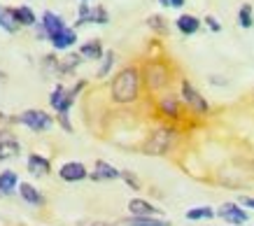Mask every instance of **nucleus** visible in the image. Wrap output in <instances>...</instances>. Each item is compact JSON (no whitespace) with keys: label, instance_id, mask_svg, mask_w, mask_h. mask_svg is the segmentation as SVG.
<instances>
[{"label":"nucleus","instance_id":"9","mask_svg":"<svg viewBox=\"0 0 254 226\" xmlns=\"http://www.w3.org/2000/svg\"><path fill=\"white\" fill-rule=\"evenodd\" d=\"M89 177L93 179V182H108V179H117L122 177V170H117L115 166H110L108 161H96V166H93V172H89Z\"/></svg>","mask_w":254,"mask_h":226},{"label":"nucleus","instance_id":"31","mask_svg":"<svg viewBox=\"0 0 254 226\" xmlns=\"http://www.w3.org/2000/svg\"><path fill=\"white\" fill-rule=\"evenodd\" d=\"M56 119H59V124H61V128L65 133H72V124H70V119L65 112H56Z\"/></svg>","mask_w":254,"mask_h":226},{"label":"nucleus","instance_id":"11","mask_svg":"<svg viewBox=\"0 0 254 226\" xmlns=\"http://www.w3.org/2000/svg\"><path fill=\"white\" fill-rule=\"evenodd\" d=\"M200 26H203V21L193 14H180L175 19V28L182 33V35H193V33H198Z\"/></svg>","mask_w":254,"mask_h":226},{"label":"nucleus","instance_id":"22","mask_svg":"<svg viewBox=\"0 0 254 226\" xmlns=\"http://www.w3.org/2000/svg\"><path fill=\"white\" fill-rule=\"evenodd\" d=\"M100 68H98V72H96V79H105L112 72V68H115V61H117V54H115V49H108L105 52V56L100 58Z\"/></svg>","mask_w":254,"mask_h":226},{"label":"nucleus","instance_id":"13","mask_svg":"<svg viewBox=\"0 0 254 226\" xmlns=\"http://www.w3.org/2000/svg\"><path fill=\"white\" fill-rule=\"evenodd\" d=\"M105 52H108V49L103 47V42H100L98 38L89 40V42H84V45L79 47V54L84 56V61H100V58L105 56Z\"/></svg>","mask_w":254,"mask_h":226},{"label":"nucleus","instance_id":"34","mask_svg":"<svg viewBox=\"0 0 254 226\" xmlns=\"http://www.w3.org/2000/svg\"><path fill=\"white\" fill-rule=\"evenodd\" d=\"M210 82L212 84H226V79H219V75H210Z\"/></svg>","mask_w":254,"mask_h":226},{"label":"nucleus","instance_id":"4","mask_svg":"<svg viewBox=\"0 0 254 226\" xmlns=\"http://www.w3.org/2000/svg\"><path fill=\"white\" fill-rule=\"evenodd\" d=\"M180 98H182V103L191 110L196 117H208L210 114V103L205 101V96L200 94L187 77L180 79Z\"/></svg>","mask_w":254,"mask_h":226},{"label":"nucleus","instance_id":"27","mask_svg":"<svg viewBox=\"0 0 254 226\" xmlns=\"http://www.w3.org/2000/svg\"><path fill=\"white\" fill-rule=\"evenodd\" d=\"M91 24H100V26L110 24V12L103 7V5H96V7H91Z\"/></svg>","mask_w":254,"mask_h":226},{"label":"nucleus","instance_id":"7","mask_svg":"<svg viewBox=\"0 0 254 226\" xmlns=\"http://www.w3.org/2000/svg\"><path fill=\"white\" fill-rule=\"evenodd\" d=\"M217 215L231 226H240V224H247V222H250V215L245 212V208H240L238 203H224L222 208L217 210Z\"/></svg>","mask_w":254,"mask_h":226},{"label":"nucleus","instance_id":"28","mask_svg":"<svg viewBox=\"0 0 254 226\" xmlns=\"http://www.w3.org/2000/svg\"><path fill=\"white\" fill-rule=\"evenodd\" d=\"M42 68H45V75H59V58L54 54H47L42 58Z\"/></svg>","mask_w":254,"mask_h":226},{"label":"nucleus","instance_id":"30","mask_svg":"<svg viewBox=\"0 0 254 226\" xmlns=\"http://www.w3.org/2000/svg\"><path fill=\"white\" fill-rule=\"evenodd\" d=\"M203 24L208 26V28H210L212 33H222V24H219V19H217V16L208 14L205 19H203Z\"/></svg>","mask_w":254,"mask_h":226},{"label":"nucleus","instance_id":"14","mask_svg":"<svg viewBox=\"0 0 254 226\" xmlns=\"http://www.w3.org/2000/svg\"><path fill=\"white\" fill-rule=\"evenodd\" d=\"M42 24H45L47 33H49V38H52V35H59L61 31H65V28H68V26H65V21H63V16L56 14V12H49V9L42 14Z\"/></svg>","mask_w":254,"mask_h":226},{"label":"nucleus","instance_id":"5","mask_svg":"<svg viewBox=\"0 0 254 226\" xmlns=\"http://www.w3.org/2000/svg\"><path fill=\"white\" fill-rule=\"evenodd\" d=\"M185 103L180 98V94H173V91H166V94L156 96V112L161 114L163 119L168 121H182L185 117Z\"/></svg>","mask_w":254,"mask_h":226},{"label":"nucleus","instance_id":"3","mask_svg":"<svg viewBox=\"0 0 254 226\" xmlns=\"http://www.w3.org/2000/svg\"><path fill=\"white\" fill-rule=\"evenodd\" d=\"M177 140V128L175 126H156V128H152V131L147 133L145 142H142V147H140V152L147 156H166L173 149V145H175Z\"/></svg>","mask_w":254,"mask_h":226},{"label":"nucleus","instance_id":"36","mask_svg":"<svg viewBox=\"0 0 254 226\" xmlns=\"http://www.w3.org/2000/svg\"><path fill=\"white\" fill-rule=\"evenodd\" d=\"M86 226H110L108 222H91V224H86Z\"/></svg>","mask_w":254,"mask_h":226},{"label":"nucleus","instance_id":"15","mask_svg":"<svg viewBox=\"0 0 254 226\" xmlns=\"http://www.w3.org/2000/svg\"><path fill=\"white\" fill-rule=\"evenodd\" d=\"M19 152H21L19 142H16L12 135L5 133V135L0 138V161H9V159H14Z\"/></svg>","mask_w":254,"mask_h":226},{"label":"nucleus","instance_id":"24","mask_svg":"<svg viewBox=\"0 0 254 226\" xmlns=\"http://www.w3.org/2000/svg\"><path fill=\"white\" fill-rule=\"evenodd\" d=\"M238 26L240 28H245V31L254 26V9H252L250 2H243V5H240V9H238Z\"/></svg>","mask_w":254,"mask_h":226},{"label":"nucleus","instance_id":"6","mask_svg":"<svg viewBox=\"0 0 254 226\" xmlns=\"http://www.w3.org/2000/svg\"><path fill=\"white\" fill-rule=\"evenodd\" d=\"M16 124H23L28 126L31 131L35 133H42V131H49L52 128V117L47 114L45 110H26L16 117Z\"/></svg>","mask_w":254,"mask_h":226},{"label":"nucleus","instance_id":"19","mask_svg":"<svg viewBox=\"0 0 254 226\" xmlns=\"http://www.w3.org/2000/svg\"><path fill=\"white\" fill-rule=\"evenodd\" d=\"M49 170H52V164L47 161L45 156L40 154L28 156V172H33V175H49Z\"/></svg>","mask_w":254,"mask_h":226},{"label":"nucleus","instance_id":"35","mask_svg":"<svg viewBox=\"0 0 254 226\" xmlns=\"http://www.w3.org/2000/svg\"><path fill=\"white\" fill-rule=\"evenodd\" d=\"M170 7H185V0H170Z\"/></svg>","mask_w":254,"mask_h":226},{"label":"nucleus","instance_id":"17","mask_svg":"<svg viewBox=\"0 0 254 226\" xmlns=\"http://www.w3.org/2000/svg\"><path fill=\"white\" fill-rule=\"evenodd\" d=\"M147 28L154 33V35H159V38H166V35L170 33L168 21H166V16H161V14H149L147 16Z\"/></svg>","mask_w":254,"mask_h":226},{"label":"nucleus","instance_id":"25","mask_svg":"<svg viewBox=\"0 0 254 226\" xmlns=\"http://www.w3.org/2000/svg\"><path fill=\"white\" fill-rule=\"evenodd\" d=\"M217 212L210 208V205H200V208H191V210H187L185 217L189 222H198V219H212Z\"/></svg>","mask_w":254,"mask_h":226},{"label":"nucleus","instance_id":"10","mask_svg":"<svg viewBox=\"0 0 254 226\" xmlns=\"http://www.w3.org/2000/svg\"><path fill=\"white\" fill-rule=\"evenodd\" d=\"M128 212H131L133 217H156V215H161V210L154 208L145 198H131L128 201Z\"/></svg>","mask_w":254,"mask_h":226},{"label":"nucleus","instance_id":"8","mask_svg":"<svg viewBox=\"0 0 254 226\" xmlns=\"http://www.w3.org/2000/svg\"><path fill=\"white\" fill-rule=\"evenodd\" d=\"M59 175H61V179H65V182H79V179L89 177V170H86V166L79 164V161H68V164L61 166Z\"/></svg>","mask_w":254,"mask_h":226},{"label":"nucleus","instance_id":"41","mask_svg":"<svg viewBox=\"0 0 254 226\" xmlns=\"http://www.w3.org/2000/svg\"><path fill=\"white\" fill-rule=\"evenodd\" d=\"M2 77H5V75H2V72H0V79H2Z\"/></svg>","mask_w":254,"mask_h":226},{"label":"nucleus","instance_id":"38","mask_svg":"<svg viewBox=\"0 0 254 226\" xmlns=\"http://www.w3.org/2000/svg\"><path fill=\"white\" fill-rule=\"evenodd\" d=\"M2 12H5V7H0V16H2Z\"/></svg>","mask_w":254,"mask_h":226},{"label":"nucleus","instance_id":"18","mask_svg":"<svg viewBox=\"0 0 254 226\" xmlns=\"http://www.w3.org/2000/svg\"><path fill=\"white\" fill-rule=\"evenodd\" d=\"M84 61V56L79 54H65L63 58H59V75H70L77 70V65Z\"/></svg>","mask_w":254,"mask_h":226},{"label":"nucleus","instance_id":"20","mask_svg":"<svg viewBox=\"0 0 254 226\" xmlns=\"http://www.w3.org/2000/svg\"><path fill=\"white\" fill-rule=\"evenodd\" d=\"M12 14H14L16 24L19 26H35L38 24V16H35V12H33L31 7H12Z\"/></svg>","mask_w":254,"mask_h":226},{"label":"nucleus","instance_id":"33","mask_svg":"<svg viewBox=\"0 0 254 226\" xmlns=\"http://www.w3.org/2000/svg\"><path fill=\"white\" fill-rule=\"evenodd\" d=\"M240 205H245V208H252L254 210V196H240Z\"/></svg>","mask_w":254,"mask_h":226},{"label":"nucleus","instance_id":"29","mask_svg":"<svg viewBox=\"0 0 254 226\" xmlns=\"http://www.w3.org/2000/svg\"><path fill=\"white\" fill-rule=\"evenodd\" d=\"M122 179L126 182V184H128V187L133 189V191H138V189H140V179L135 177V175H133L131 170H122Z\"/></svg>","mask_w":254,"mask_h":226},{"label":"nucleus","instance_id":"32","mask_svg":"<svg viewBox=\"0 0 254 226\" xmlns=\"http://www.w3.org/2000/svg\"><path fill=\"white\" fill-rule=\"evenodd\" d=\"M33 28H35V35H38L40 42H42V40H49V33H47V28H45V24H42V21H40V24H35Z\"/></svg>","mask_w":254,"mask_h":226},{"label":"nucleus","instance_id":"40","mask_svg":"<svg viewBox=\"0 0 254 226\" xmlns=\"http://www.w3.org/2000/svg\"><path fill=\"white\" fill-rule=\"evenodd\" d=\"M252 105H254V91H252Z\"/></svg>","mask_w":254,"mask_h":226},{"label":"nucleus","instance_id":"12","mask_svg":"<svg viewBox=\"0 0 254 226\" xmlns=\"http://www.w3.org/2000/svg\"><path fill=\"white\" fill-rule=\"evenodd\" d=\"M49 42H52V47H54L56 52H63V49L72 47V45L77 42V31L68 26V28H65V31H61L59 35H52V38H49Z\"/></svg>","mask_w":254,"mask_h":226},{"label":"nucleus","instance_id":"39","mask_svg":"<svg viewBox=\"0 0 254 226\" xmlns=\"http://www.w3.org/2000/svg\"><path fill=\"white\" fill-rule=\"evenodd\" d=\"M2 135H5V131H0V138H2Z\"/></svg>","mask_w":254,"mask_h":226},{"label":"nucleus","instance_id":"16","mask_svg":"<svg viewBox=\"0 0 254 226\" xmlns=\"http://www.w3.org/2000/svg\"><path fill=\"white\" fill-rule=\"evenodd\" d=\"M112 226H170V222L166 219H156V217H128V219H122Z\"/></svg>","mask_w":254,"mask_h":226},{"label":"nucleus","instance_id":"1","mask_svg":"<svg viewBox=\"0 0 254 226\" xmlns=\"http://www.w3.org/2000/svg\"><path fill=\"white\" fill-rule=\"evenodd\" d=\"M145 84H142V72L140 65L128 63L119 68V72H115V77L110 82V101L115 105H135L142 98Z\"/></svg>","mask_w":254,"mask_h":226},{"label":"nucleus","instance_id":"2","mask_svg":"<svg viewBox=\"0 0 254 226\" xmlns=\"http://www.w3.org/2000/svg\"><path fill=\"white\" fill-rule=\"evenodd\" d=\"M140 72H142V84L149 96H161L166 94L173 82H175V65L168 61L166 56H149L140 63Z\"/></svg>","mask_w":254,"mask_h":226},{"label":"nucleus","instance_id":"23","mask_svg":"<svg viewBox=\"0 0 254 226\" xmlns=\"http://www.w3.org/2000/svg\"><path fill=\"white\" fill-rule=\"evenodd\" d=\"M14 189H19L16 184V175L12 170H5L0 172V196H9L14 194Z\"/></svg>","mask_w":254,"mask_h":226},{"label":"nucleus","instance_id":"21","mask_svg":"<svg viewBox=\"0 0 254 226\" xmlns=\"http://www.w3.org/2000/svg\"><path fill=\"white\" fill-rule=\"evenodd\" d=\"M19 194H21L23 201L31 203V205H42V203H45V196L40 194V191L33 187V184H26V182H21V187H19Z\"/></svg>","mask_w":254,"mask_h":226},{"label":"nucleus","instance_id":"37","mask_svg":"<svg viewBox=\"0 0 254 226\" xmlns=\"http://www.w3.org/2000/svg\"><path fill=\"white\" fill-rule=\"evenodd\" d=\"M159 2H161L163 7H170V0H159Z\"/></svg>","mask_w":254,"mask_h":226},{"label":"nucleus","instance_id":"26","mask_svg":"<svg viewBox=\"0 0 254 226\" xmlns=\"http://www.w3.org/2000/svg\"><path fill=\"white\" fill-rule=\"evenodd\" d=\"M65 94H68V89L63 84H56L54 86V91H52V96H49V105L59 112V108L63 105V101H65Z\"/></svg>","mask_w":254,"mask_h":226}]
</instances>
